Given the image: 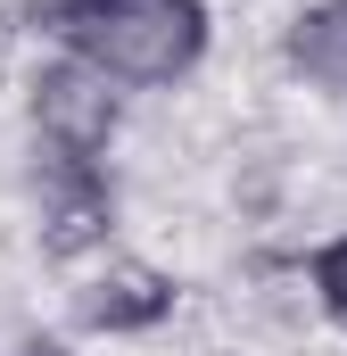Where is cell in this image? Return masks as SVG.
Wrapping results in <instances>:
<instances>
[{"instance_id":"1","label":"cell","mask_w":347,"mask_h":356,"mask_svg":"<svg viewBox=\"0 0 347 356\" xmlns=\"http://www.w3.org/2000/svg\"><path fill=\"white\" fill-rule=\"evenodd\" d=\"M42 33L124 91L182 83L207 58V0H42Z\"/></svg>"},{"instance_id":"2","label":"cell","mask_w":347,"mask_h":356,"mask_svg":"<svg viewBox=\"0 0 347 356\" xmlns=\"http://www.w3.org/2000/svg\"><path fill=\"white\" fill-rule=\"evenodd\" d=\"M25 108H33V141L50 158H108L116 124H124V83H108L83 58H50L33 83H25Z\"/></svg>"},{"instance_id":"3","label":"cell","mask_w":347,"mask_h":356,"mask_svg":"<svg viewBox=\"0 0 347 356\" xmlns=\"http://www.w3.org/2000/svg\"><path fill=\"white\" fill-rule=\"evenodd\" d=\"M42 257H91L116 232V182L99 158H50L42 149Z\"/></svg>"},{"instance_id":"4","label":"cell","mask_w":347,"mask_h":356,"mask_svg":"<svg viewBox=\"0 0 347 356\" xmlns=\"http://www.w3.org/2000/svg\"><path fill=\"white\" fill-rule=\"evenodd\" d=\"M182 298V282L166 266H141V257H116V266L75 290V323L83 332H108V340H133V332H158Z\"/></svg>"},{"instance_id":"5","label":"cell","mask_w":347,"mask_h":356,"mask_svg":"<svg viewBox=\"0 0 347 356\" xmlns=\"http://www.w3.org/2000/svg\"><path fill=\"white\" fill-rule=\"evenodd\" d=\"M281 58H289L314 91L347 99V0H306V8L281 25Z\"/></svg>"},{"instance_id":"6","label":"cell","mask_w":347,"mask_h":356,"mask_svg":"<svg viewBox=\"0 0 347 356\" xmlns=\"http://www.w3.org/2000/svg\"><path fill=\"white\" fill-rule=\"evenodd\" d=\"M306 282H314V307L347 332V232H339V241H323V249L306 257Z\"/></svg>"},{"instance_id":"7","label":"cell","mask_w":347,"mask_h":356,"mask_svg":"<svg viewBox=\"0 0 347 356\" xmlns=\"http://www.w3.org/2000/svg\"><path fill=\"white\" fill-rule=\"evenodd\" d=\"M17 356H67V348H58V340H25Z\"/></svg>"}]
</instances>
